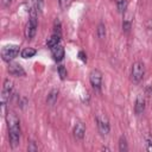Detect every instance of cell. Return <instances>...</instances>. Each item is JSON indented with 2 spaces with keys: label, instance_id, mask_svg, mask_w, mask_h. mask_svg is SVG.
I'll return each instance as SVG.
<instances>
[{
  "label": "cell",
  "instance_id": "cell-1",
  "mask_svg": "<svg viewBox=\"0 0 152 152\" xmlns=\"http://www.w3.org/2000/svg\"><path fill=\"white\" fill-rule=\"evenodd\" d=\"M7 127H8V138L12 147H17L20 141V122L18 116L13 112H8L6 115Z\"/></svg>",
  "mask_w": 152,
  "mask_h": 152
},
{
  "label": "cell",
  "instance_id": "cell-2",
  "mask_svg": "<svg viewBox=\"0 0 152 152\" xmlns=\"http://www.w3.org/2000/svg\"><path fill=\"white\" fill-rule=\"evenodd\" d=\"M36 32H37V10L34 7H32L30 11L28 23L26 24V27H25V38L32 39L34 37Z\"/></svg>",
  "mask_w": 152,
  "mask_h": 152
},
{
  "label": "cell",
  "instance_id": "cell-3",
  "mask_svg": "<svg viewBox=\"0 0 152 152\" xmlns=\"http://www.w3.org/2000/svg\"><path fill=\"white\" fill-rule=\"evenodd\" d=\"M95 120L97 124L99 132L102 135H107L109 133V129H110V125H109V120H108L107 115L103 113H97L95 116Z\"/></svg>",
  "mask_w": 152,
  "mask_h": 152
},
{
  "label": "cell",
  "instance_id": "cell-4",
  "mask_svg": "<svg viewBox=\"0 0 152 152\" xmlns=\"http://www.w3.org/2000/svg\"><path fill=\"white\" fill-rule=\"evenodd\" d=\"M144 75H145V65H144V63L140 62V61L134 62V63L132 64V70H131L132 80H133L135 83H138V82H140V81L142 80Z\"/></svg>",
  "mask_w": 152,
  "mask_h": 152
},
{
  "label": "cell",
  "instance_id": "cell-5",
  "mask_svg": "<svg viewBox=\"0 0 152 152\" xmlns=\"http://www.w3.org/2000/svg\"><path fill=\"white\" fill-rule=\"evenodd\" d=\"M18 53H19L18 45H6L1 50V57L5 62H11L18 56Z\"/></svg>",
  "mask_w": 152,
  "mask_h": 152
},
{
  "label": "cell",
  "instance_id": "cell-6",
  "mask_svg": "<svg viewBox=\"0 0 152 152\" xmlns=\"http://www.w3.org/2000/svg\"><path fill=\"white\" fill-rule=\"evenodd\" d=\"M12 90H13V82L10 78H6L4 81L2 91H1V106L2 107H5L7 101L10 100V97L12 95Z\"/></svg>",
  "mask_w": 152,
  "mask_h": 152
},
{
  "label": "cell",
  "instance_id": "cell-7",
  "mask_svg": "<svg viewBox=\"0 0 152 152\" xmlns=\"http://www.w3.org/2000/svg\"><path fill=\"white\" fill-rule=\"evenodd\" d=\"M89 81H90V84L93 86V88L100 89L101 83H102V72L97 69L91 70L89 74Z\"/></svg>",
  "mask_w": 152,
  "mask_h": 152
},
{
  "label": "cell",
  "instance_id": "cell-8",
  "mask_svg": "<svg viewBox=\"0 0 152 152\" xmlns=\"http://www.w3.org/2000/svg\"><path fill=\"white\" fill-rule=\"evenodd\" d=\"M8 72L13 76H25V70L23 69V66L18 63H10L8 65Z\"/></svg>",
  "mask_w": 152,
  "mask_h": 152
},
{
  "label": "cell",
  "instance_id": "cell-9",
  "mask_svg": "<svg viewBox=\"0 0 152 152\" xmlns=\"http://www.w3.org/2000/svg\"><path fill=\"white\" fill-rule=\"evenodd\" d=\"M84 133H86L84 124L81 122V121H77V122L75 124V126H74V135H75V138H77V139H83Z\"/></svg>",
  "mask_w": 152,
  "mask_h": 152
},
{
  "label": "cell",
  "instance_id": "cell-10",
  "mask_svg": "<svg viewBox=\"0 0 152 152\" xmlns=\"http://www.w3.org/2000/svg\"><path fill=\"white\" fill-rule=\"evenodd\" d=\"M134 110H135V113H137L138 115L141 114V113L145 110V99H144L142 95H139V96L137 97L135 104H134Z\"/></svg>",
  "mask_w": 152,
  "mask_h": 152
},
{
  "label": "cell",
  "instance_id": "cell-11",
  "mask_svg": "<svg viewBox=\"0 0 152 152\" xmlns=\"http://www.w3.org/2000/svg\"><path fill=\"white\" fill-rule=\"evenodd\" d=\"M52 57L56 62H61L64 58V49L61 45H57L52 49Z\"/></svg>",
  "mask_w": 152,
  "mask_h": 152
},
{
  "label": "cell",
  "instance_id": "cell-12",
  "mask_svg": "<svg viewBox=\"0 0 152 152\" xmlns=\"http://www.w3.org/2000/svg\"><path fill=\"white\" fill-rule=\"evenodd\" d=\"M59 40H61V36H58V34L53 33V34H52V36L46 40V45H48V48L53 49L55 46L59 45Z\"/></svg>",
  "mask_w": 152,
  "mask_h": 152
},
{
  "label": "cell",
  "instance_id": "cell-13",
  "mask_svg": "<svg viewBox=\"0 0 152 152\" xmlns=\"http://www.w3.org/2000/svg\"><path fill=\"white\" fill-rule=\"evenodd\" d=\"M36 53H37V50L33 49V48H24V49L21 50V52H20V55H21L23 58H31V57H33Z\"/></svg>",
  "mask_w": 152,
  "mask_h": 152
},
{
  "label": "cell",
  "instance_id": "cell-14",
  "mask_svg": "<svg viewBox=\"0 0 152 152\" xmlns=\"http://www.w3.org/2000/svg\"><path fill=\"white\" fill-rule=\"evenodd\" d=\"M57 97H58V90H57V89H52V90L49 93L48 97H46V102H48L50 106H52V104L56 103Z\"/></svg>",
  "mask_w": 152,
  "mask_h": 152
},
{
  "label": "cell",
  "instance_id": "cell-15",
  "mask_svg": "<svg viewBox=\"0 0 152 152\" xmlns=\"http://www.w3.org/2000/svg\"><path fill=\"white\" fill-rule=\"evenodd\" d=\"M119 150L121 152H126L128 150L127 141H126V138L125 137H120V139H119Z\"/></svg>",
  "mask_w": 152,
  "mask_h": 152
},
{
  "label": "cell",
  "instance_id": "cell-16",
  "mask_svg": "<svg viewBox=\"0 0 152 152\" xmlns=\"http://www.w3.org/2000/svg\"><path fill=\"white\" fill-rule=\"evenodd\" d=\"M116 6H118V11L120 13H124L127 8V0H118Z\"/></svg>",
  "mask_w": 152,
  "mask_h": 152
},
{
  "label": "cell",
  "instance_id": "cell-17",
  "mask_svg": "<svg viewBox=\"0 0 152 152\" xmlns=\"http://www.w3.org/2000/svg\"><path fill=\"white\" fill-rule=\"evenodd\" d=\"M104 36H106V27H104V25L101 23V24H99V26H97V37H99L100 39H102V38H104Z\"/></svg>",
  "mask_w": 152,
  "mask_h": 152
},
{
  "label": "cell",
  "instance_id": "cell-18",
  "mask_svg": "<svg viewBox=\"0 0 152 152\" xmlns=\"http://www.w3.org/2000/svg\"><path fill=\"white\" fill-rule=\"evenodd\" d=\"M58 74H59V77H61L62 80H65V78H66L68 72H66V69H65L64 65H59V66H58Z\"/></svg>",
  "mask_w": 152,
  "mask_h": 152
},
{
  "label": "cell",
  "instance_id": "cell-19",
  "mask_svg": "<svg viewBox=\"0 0 152 152\" xmlns=\"http://www.w3.org/2000/svg\"><path fill=\"white\" fill-rule=\"evenodd\" d=\"M145 141H146V150L147 151H152V135L147 134L145 137Z\"/></svg>",
  "mask_w": 152,
  "mask_h": 152
},
{
  "label": "cell",
  "instance_id": "cell-20",
  "mask_svg": "<svg viewBox=\"0 0 152 152\" xmlns=\"http://www.w3.org/2000/svg\"><path fill=\"white\" fill-rule=\"evenodd\" d=\"M53 30H55V33H56V34L61 36V23H59V20H58V19L55 21V25H53Z\"/></svg>",
  "mask_w": 152,
  "mask_h": 152
},
{
  "label": "cell",
  "instance_id": "cell-21",
  "mask_svg": "<svg viewBox=\"0 0 152 152\" xmlns=\"http://www.w3.org/2000/svg\"><path fill=\"white\" fill-rule=\"evenodd\" d=\"M33 4H34V8L37 11H42V8H43V0H33Z\"/></svg>",
  "mask_w": 152,
  "mask_h": 152
},
{
  "label": "cell",
  "instance_id": "cell-22",
  "mask_svg": "<svg viewBox=\"0 0 152 152\" xmlns=\"http://www.w3.org/2000/svg\"><path fill=\"white\" fill-rule=\"evenodd\" d=\"M122 28H124L125 32H128V31L131 30V21L124 20V23H122Z\"/></svg>",
  "mask_w": 152,
  "mask_h": 152
},
{
  "label": "cell",
  "instance_id": "cell-23",
  "mask_svg": "<svg viewBox=\"0 0 152 152\" xmlns=\"http://www.w3.org/2000/svg\"><path fill=\"white\" fill-rule=\"evenodd\" d=\"M58 1H59V6L62 8H66L71 4V0H58Z\"/></svg>",
  "mask_w": 152,
  "mask_h": 152
},
{
  "label": "cell",
  "instance_id": "cell-24",
  "mask_svg": "<svg viewBox=\"0 0 152 152\" xmlns=\"http://www.w3.org/2000/svg\"><path fill=\"white\" fill-rule=\"evenodd\" d=\"M27 150H28L30 152H34V151H37V150H38V147L36 146V144H34L33 141H31V142H30V146L27 147Z\"/></svg>",
  "mask_w": 152,
  "mask_h": 152
},
{
  "label": "cell",
  "instance_id": "cell-25",
  "mask_svg": "<svg viewBox=\"0 0 152 152\" xmlns=\"http://www.w3.org/2000/svg\"><path fill=\"white\" fill-rule=\"evenodd\" d=\"M78 58H80L82 62H87V55H86L83 51H80V52H78Z\"/></svg>",
  "mask_w": 152,
  "mask_h": 152
},
{
  "label": "cell",
  "instance_id": "cell-26",
  "mask_svg": "<svg viewBox=\"0 0 152 152\" xmlns=\"http://www.w3.org/2000/svg\"><path fill=\"white\" fill-rule=\"evenodd\" d=\"M146 28L152 30V20H148V21L146 23Z\"/></svg>",
  "mask_w": 152,
  "mask_h": 152
},
{
  "label": "cell",
  "instance_id": "cell-27",
  "mask_svg": "<svg viewBox=\"0 0 152 152\" xmlns=\"http://www.w3.org/2000/svg\"><path fill=\"white\" fill-rule=\"evenodd\" d=\"M11 1H12V0H2V5L7 7V6H10V4H11Z\"/></svg>",
  "mask_w": 152,
  "mask_h": 152
}]
</instances>
